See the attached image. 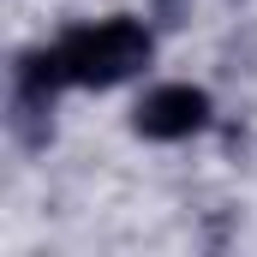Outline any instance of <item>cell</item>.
<instances>
[{"label": "cell", "instance_id": "cell-1", "mask_svg": "<svg viewBox=\"0 0 257 257\" xmlns=\"http://www.w3.org/2000/svg\"><path fill=\"white\" fill-rule=\"evenodd\" d=\"M54 54H60L66 84H78V90H114V84H126V78H138L150 66L156 42H150V30L138 18L114 12V18H96V24L66 30L60 42H54Z\"/></svg>", "mask_w": 257, "mask_h": 257}, {"label": "cell", "instance_id": "cell-2", "mask_svg": "<svg viewBox=\"0 0 257 257\" xmlns=\"http://www.w3.org/2000/svg\"><path fill=\"white\" fill-rule=\"evenodd\" d=\"M203 126H209V90L197 84H162L132 114V132L150 144H180V138H197Z\"/></svg>", "mask_w": 257, "mask_h": 257}]
</instances>
